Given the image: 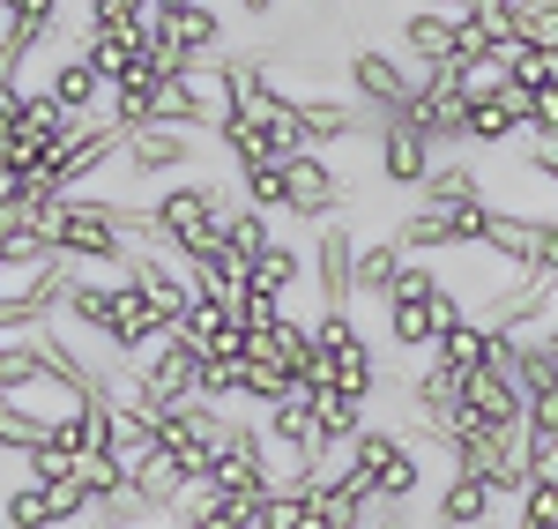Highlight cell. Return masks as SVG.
<instances>
[{
	"instance_id": "35",
	"label": "cell",
	"mask_w": 558,
	"mask_h": 529,
	"mask_svg": "<svg viewBox=\"0 0 558 529\" xmlns=\"http://www.w3.org/2000/svg\"><path fill=\"white\" fill-rule=\"evenodd\" d=\"M365 529H410V507H395V500H373V507H365Z\"/></svg>"
},
{
	"instance_id": "4",
	"label": "cell",
	"mask_w": 558,
	"mask_h": 529,
	"mask_svg": "<svg viewBox=\"0 0 558 529\" xmlns=\"http://www.w3.org/2000/svg\"><path fill=\"white\" fill-rule=\"evenodd\" d=\"M350 179H343V165H328V149H299V157H283V217L291 224H336V217H350Z\"/></svg>"
},
{
	"instance_id": "10",
	"label": "cell",
	"mask_w": 558,
	"mask_h": 529,
	"mask_svg": "<svg viewBox=\"0 0 558 529\" xmlns=\"http://www.w3.org/2000/svg\"><path fill=\"white\" fill-rule=\"evenodd\" d=\"M134 381H142L157 402H172V410H179V402H202V351H194V344L172 328L157 351L134 365Z\"/></svg>"
},
{
	"instance_id": "41",
	"label": "cell",
	"mask_w": 558,
	"mask_h": 529,
	"mask_svg": "<svg viewBox=\"0 0 558 529\" xmlns=\"http://www.w3.org/2000/svg\"><path fill=\"white\" fill-rule=\"evenodd\" d=\"M0 529H8V515H0Z\"/></svg>"
},
{
	"instance_id": "9",
	"label": "cell",
	"mask_w": 558,
	"mask_h": 529,
	"mask_svg": "<svg viewBox=\"0 0 558 529\" xmlns=\"http://www.w3.org/2000/svg\"><path fill=\"white\" fill-rule=\"evenodd\" d=\"M395 52H402L410 75H439V68H454V52H462V23L439 15V8H410L402 31H395Z\"/></svg>"
},
{
	"instance_id": "32",
	"label": "cell",
	"mask_w": 558,
	"mask_h": 529,
	"mask_svg": "<svg viewBox=\"0 0 558 529\" xmlns=\"http://www.w3.org/2000/svg\"><path fill=\"white\" fill-rule=\"evenodd\" d=\"M254 529H313V515H305V492L299 485H276L268 500H260V522Z\"/></svg>"
},
{
	"instance_id": "23",
	"label": "cell",
	"mask_w": 558,
	"mask_h": 529,
	"mask_svg": "<svg viewBox=\"0 0 558 529\" xmlns=\"http://www.w3.org/2000/svg\"><path fill=\"white\" fill-rule=\"evenodd\" d=\"M38 381H45L38 344H31V336H8V344H0V396H8V402H23L31 388H38Z\"/></svg>"
},
{
	"instance_id": "28",
	"label": "cell",
	"mask_w": 558,
	"mask_h": 529,
	"mask_svg": "<svg viewBox=\"0 0 558 529\" xmlns=\"http://www.w3.org/2000/svg\"><path fill=\"white\" fill-rule=\"evenodd\" d=\"M0 515H8V529H60V522H52V492H45V485L0 492Z\"/></svg>"
},
{
	"instance_id": "24",
	"label": "cell",
	"mask_w": 558,
	"mask_h": 529,
	"mask_svg": "<svg viewBox=\"0 0 558 529\" xmlns=\"http://www.w3.org/2000/svg\"><path fill=\"white\" fill-rule=\"evenodd\" d=\"M45 433H52V418L45 410H31V402H0V455H38L45 447Z\"/></svg>"
},
{
	"instance_id": "13",
	"label": "cell",
	"mask_w": 558,
	"mask_h": 529,
	"mask_svg": "<svg viewBox=\"0 0 558 529\" xmlns=\"http://www.w3.org/2000/svg\"><path fill=\"white\" fill-rule=\"evenodd\" d=\"M373 149H380V165H373V172H380L387 187H425L432 165H439V149H432L417 128H402V120H387V128L373 134Z\"/></svg>"
},
{
	"instance_id": "31",
	"label": "cell",
	"mask_w": 558,
	"mask_h": 529,
	"mask_svg": "<svg viewBox=\"0 0 558 529\" xmlns=\"http://www.w3.org/2000/svg\"><path fill=\"white\" fill-rule=\"evenodd\" d=\"M514 529H558V478H529V492L514 500Z\"/></svg>"
},
{
	"instance_id": "18",
	"label": "cell",
	"mask_w": 558,
	"mask_h": 529,
	"mask_svg": "<svg viewBox=\"0 0 558 529\" xmlns=\"http://www.w3.org/2000/svg\"><path fill=\"white\" fill-rule=\"evenodd\" d=\"M45 97H52V105H60L68 120H97V112H105V83L89 75L83 52H68V60H60V68L45 75Z\"/></svg>"
},
{
	"instance_id": "21",
	"label": "cell",
	"mask_w": 558,
	"mask_h": 529,
	"mask_svg": "<svg viewBox=\"0 0 558 529\" xmlns=\"http://www.w3.org/2000/svg\"><path fill=\"white\" fill-rule=\"evenodd\" d=\"M417 202H432V209H476V202H492V187H484V172L476 165H432V179L417 187Z\"/></svg>"
},
{
	"instance_id": "6",
	"label": "cell",
	"mask_w": 558,
	"mask_h": 529,
	"mask_svg": "<svg viewBox=\"0 0 558 529\" xmlns=\"http://www.w3.org/2000/svg\"><path fill=\"white\" fill-rule=\"evenodd\" d=\"M291 112H299L305 149H336V142H357V134H380V120L357 97H336V89H291Z\"/></svg>"
},
{
	"instance_id": "36",
	"label": "cell",
	"mask_w": 558,
	"mask_h": 529,
	"mask_svg": "<svg viewBox=\"0 0 558 529\" xmlns=\"http://www.w3.org/2000/svg\"><path fill=\"white\" fill-rule=\"evenodd\" d=\"M149 0H89V15H142Z\"/></svg>"
},
{
	"instance_id": "38",
	"label": "cell",
	"mask_w": 558,
	"mask_h": 529,
	"mask_svg": "<svg viewBox=\"0 0 558 529\" xmlns=\"http://www.w3.org/2000/svg\"><path fill=\"white\" fill-rule=\"evenodd\" d=\"M239 8H246V15H260V23L276 15V0H239Z\"/></svg>"
},
{
	"instance_id": "15",
	"label": "cell",
	"mask_w": 558,
	"mask_h": 529,
	"mask_svg": "<svg viewBox=\"0 0 558 529\" xmlns=\"http://www.w3.org/2000/svg\"><path fill=\"white\" fill-rule=\"evenodd\" d=\"M462 402L476 410V425H499V433L529 425V396H521V388L507 381V373H499V365H484L476 381H462Z\"/></svg>"
},
{
	"instance_id": "22",
	"label": "cell",
	"mask_w": 558,
	"mask_h": 529,
	"mask_svg": "<svg viewBox=\"0 0 558 529\" xmlns=\"http://www.w3.org/2000/svg\"><path fill=\"white\" fill-rule=\"evenodd\" d=\"M402 262H410V254H402L395 239H365V247H357V299H365V306H387Z\"/></svg>"
},
{
	"instance_id": "20",
	"label": "cell",
	"mask_w": 558,
	"mask_h": 529,
	"mask_svg": "<svg viewBox=\"0 0 558 529\" xmlns=\"http://www.w3.org/2000/svg\"><path fill=\"white\" fill-rule=\"evenodd\" d=\"M492 344H499L492 328H476V321H462L454 336H439V344H432V365H439L447 381H476V373L492 365Z\"/></svg>"
},
{
	"instance_id": "37",
	"label": "cell",
	"mask_w": 558,
	"mask_h": 529,
	"mask_svg": "<svg viewBox=\"0 0 558 529\" xmlns=\"http://www.w3.org/2000/svg\"><path fill=\"white\" fill-rule=\"evenodd\" d=\"M157 529H202V515H194V507H172V515H165Z\"/></svg>"
},
{
	"instance_id": "33",
	"label": "cell",
	"mask_w": 558,
	"mask_h": 529,
	"mask_svg": "<svg viewBox=\"0 0 558 529\" xmlns=\"http://www.w3.org/2000/svg\"><path fill=\"white\" fill-rule=\"evenodd\" d=\"M521 45H551L558 52V0H521Z\"/></svg>"
},
{
	"instance_id": "19",
	"label": "cell",
	"mask_w": 558,
	"mask_h": 529,
	"mask_svg": "<svg viewBox=\"0 0 558 529\" xmlns=\"http://www.w3.org/2000/svg\"><path fill=\"white\" fill-rule=\"evenodd\" d=\"M60 313H68L83 336L112 344V321H120V276H112V284H83V276H75V284H68V306H60Z\"/></svg>"
},
{
	"instance_id": "40",
	"label": "cell",
	"mask_w": 558,
	"mask_h": 529,
	"mask_svg": "<svg viewBox=\"0 0 558 529\" xmlns=\"http://www.w3.org/2000/svg\"><path fill=\"white\" fill-rule=\"evenodd\" d=\"M83 529H112V522H83Z\"/></svg>"
},
{
	"instance_id": "27",
	"label": "cell",
	"mask_w": 558,
	"mask_h": 529,
	"mask_svg": "<svg viewBox=\"0 0 558 529\" xmlns=\"http://www.w3.org/2000/svg\"><path fill=\"white\" fill-rule=\"evenodd\" d=\"M283 299H276V291H260V284H246V291H239V299H231V321H239V328H246V344H254V336H268V328H276V321H283Z\"/></svg>"
},
{
	"instance_id": "1",
	"label": "cell",
	"mask_w": 558,
	"mask_h": 529,
	"mask_svg": "<svg viewBox=\"0 0 558 529\" xmlns=\"http://www.w3.org/2000/svg\"><path fill=\"white\" fill-rule=\"evenodd\" d=\"M231 194L216 187V179H179V187H165L157 194V247L165 254H179V262H209L216 247H223V224H231Z\"/></svg>"
},
{
	"instance_id": "26",
	"label": "cell",
	"mask_w": 558,
	"mask_h": 529,
	"mask_svg": "<svg viewBox=\"0 0 558 529\" xmlns=\"http://www.w3.org/2000/svg\"><path fill=\"white\" fill-rule=\"evenodd\" d=\"M223 247H231L239 262L260 268V254L276 247V217H260V209H246V202H239V209H231V224H223Z\"/></svg>"
},
{
	"instance_id": "39",
	"label": "cell",
	"mask_w": 558,
	"mask_h": 529,
	"mask_svg": "<svg viewBox=\"0 0 558 529\" xmlns=\"http://www.w3.org/2000/svg\"><path fill=\"white\" fill-rule=\"evenodd\" d=\"M536 344H544V351H551V358H558V321H551V328H544V336H536Z\"/></svg>"
},
{
	"instance_id": "29",
	"label": "cell",
	"mask_w": 558,
	"mask_h": 529,
	"mask_svg": "<svg viewBox=\"0 0 558 529\" xmlns=\"http://www.w3.org/2000/svg\"><path fill=\"white\" fill-rule=\"evenodd\" d=\"M514 89H521V97L558 89V52H551V45H521V52H514Z\"/></svg>"
},
{
	"instance_id": "11",
	"label": "cell",
	"mask_w": 558,
	"mask_h": 529,
	"mask_svg": "<svg viewBox=\"0 0 558 529\" xmlns=\"http://www.w3.org/2000/svg\"><path fill=\"white\" fill-rule=\"evenodd\" d=\"M246 358H260V365H276V373H291V381H320V344H313V321H299V313H283L268 336H254L246 344Z\"/></svg>"
},
{
	"instance_id": "16",
	"label": "cell",
	"mask_w": 558,
	"mask_h": 529,
	"mask_svg": "<svg viewBox=\"0 0 558 529\" xmlns=\"http://www.w3.org/2000/svg\"><path fill=\"white\" fill-rule=\"evenodd\" d=\"M521 134H529V120H521L514 89H507V97H476L470 112H462V149H507Z\"/></svg>"
},
{
	"instance_id": "17",
	"label": "cell",
	"mask_w": 558,
	"mask_h": 529,
	"mask_svg": "<svg viewBox=\"0 0 558 529\" xmlns=\"http://www.w3.org/2000/svg\"><path fill=\"white\" fill-rule=\"evenodd\" d=\"M365 425H373V418H365V402H357V396H336V388H320V396H313V441H320L328 462L350 455V441H357Z\"/></svg>"
},
{
	"instance_id": "7",
	"label": "cell",
	"mask_w": 558,
	"mask_h": 529,
	"mask_svg": "<svg viewBox=\"0 0 558 529\" xmlns=\"http://www.w3.org/2000/svg\"><path fill=\"white\" fill-rule=\"evenodd\" d=\"M194 142L202 134H186V128H142L120 142V172L134 187H179V172L194 165Z\"/></svg>"
},
{
	"instance_id": "42",
	"label": "cell",
	"mask_w": 558,
	"mask_h": 529,
	"mask_svg": "<svg viewBox=\"0 0 558 529\" xmlns=\"http://www.w3.org/2000/svg\"><path fill=\"white\" fill-rule=\"evenodd\" d=\"M0 217H8V209H0Z\"/></svg>"
},
{
	"instance_id": "34",
	"label": "cell",
	"mask_w": 558,
	"mask_h": 529,
	"mask_svg": "<svg viewBox=\"0 0 558 529\" xmlns=\"http://www.w3.org/2000/svg\"><path fill=\"white\" fill-rule=\"evenodd\" d=\"M521 462L529 478H558V433H521Z\"/></svg>"
},
{
	"instance_id": "25",
	"label": "cell",
	"mask_w": 558,
	"mask_h": 529,
	"mask_svg": "<svg viewBox=\"0 0 558 529\" xmlns=\"http://www.w3.org/2000/svg\"><path fill=\"white\" fill-rule=\"evenodd\" d=\"M239 202H246V209H260V217H283V157L239 165Z\"/></svg>"
},
{
	"instance_id": "12",
	"label": "cell",
	"mask_w": 558,
	"mask_h": 529,
	"mask_svg": "<svg viewBox=\"0 0 558 529\" xmlns=\"http://www.w3.org/2000/svg\"><path fill=\"white\" fill-rule=\"evenodd\" d=\"M492 515H499V492L470 470H447L439 492H432V529H484Z\"/></svg>"
},
{
	"instance_id": "5",
	"label": "cell",
	"mask_w": 558,
	"mask_h": 529,
	"mask_svg": "<svg viewBox=\"0 0 558 529\" xmlns=\"http://www.w3.org/2000/svg\"><path fill=\"white\" fill-rule=\"evenodd\" d=\"M343 83H350V97L373 112V120H402L410 112V97H417V75L402 68V52H387V45H350L343 52Z\"/></svg>"
},
{
	"instance_id": "2",
	"label": "cell",
	"mask_w": 558,
	"mask_h": 529,
	"mask_svg": "<svg viewBox=\"0 0 558 529\" xmlns=\"http://www.w3.org/2000/svg\"><path fill=\"white\" fill-rule=\"evenodd\" d=\"M313 344H320V381H313V388H336V396L373 402V388H380V358H373V336L357 328V313L320 306L313 313Z\"/></svg>"
},
{
	"instance_id": "3",
	"label": "cell",
	"mask_w": 558,
	"mask_h": 529,
	"mask_svg": "<svg viewBox=\"0 0 558 529\" xmlns=\"http://www.w3.org/2000/svg\"><path fill=\"white\" fill-rule=\"evenodd\" d=\"M343 462L380 492V500H395V507H410V500L425 492V447L410 441V433H395V425H365V433L350 441Z\"/></svg>"
},
{
	"instance_id": "30",
	"label": "cell",
	"mask_w": 558,
	"mask_h": 529,
	"mask_svg": "<svg viewBox=\"0 0 558 529\" xmlns=\"http://www.w3.org/2000/svg\"><path fill=\"white\" fill-rule=\"evenodd\" d=\"M75 485L105 507L112 492H128V470H120V455H83V462H75Z\"/></svg>"
},
{
	"instance_id": "14",
	"label": "cell",
	"mask_w": 558,
	"mask_h": 529,
	"mask_svg": "<svg viewBox=\"0 0 558 529\" xmlns=\"http://www.w3.org/2000/svg\"><path fill=\"white\" fill-rule=\"evenodd\" d=\"M447 336V321H439V299H387L380 306V344H395V351L410 358V351H425Z\"/></svg>"
},
{
	"instance_id": "8",
	"label": "cell",
	"mask_w": 558,
	"mask_h": 529,
	"mask_svg": "<svg viewBox=\"0 0 558 529\" xmlns=\"http://www.w3.org/2000/svg\"><path fill=\"white\" fill-rule=\"evenodd\" d=\"M357 247H365V239H357L343 217L313 231V291H320V306L350 313V299H357Z\"/></svg>"
}]
</instances>
